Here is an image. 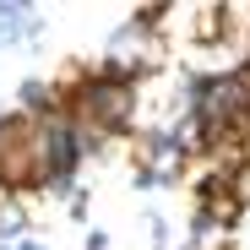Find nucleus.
Here are the masks:
<instances>
[{"mask_svg": "<svg viewBox=\"0 0 250 250\" xmlns=\"http://www.w3.org/2000/svg\"><path fill=\"white\" fill-rule=\"evenodd\" d=\"M131 114H136V87H131V82L93 76V82H82V87H76V125H82L87 136L120 131ZM82 131H76V136H82Z\"/></svg>", "mask_w": 250, "mask_h": 250, "instance_id": "obj_1", "label": "nucleus"}, {"mask_svg": "<svg viewBox=\"0 0 250 250\" xmlns=\"http://www.w3.org/2000/svg\"><path fill=\"white\" fill-rule=\"evenodd\" d=\"M38 27L44 22H38L27 6H0V44H6V38H33Z\"/></svg>", "mask_w": 250, "mask_h": 250, "instance_id": "obj_2", "label": "nucleus"}, {"mask_svg": "<svg viewBox=\"0 0 250 250\" xmlns=\"http://www.w3.org/2000/svg\"><path fill=\"white\" fill-rule=\"evenodd\" d=\"M22 229H27V218H22V207L0 190V239H22Z\"/></svg>", "mask_w": 250, "mask_h": 250, "instance_id": "obj_3", "label": "nucleus"}, {"mask_svg": "<svg viewBox=\"0 0 250 250\" xmlns=\"http://www.w3.org/2000/svg\"><path fill=\"white\" fill-rule=\"evenodd\" d=\"M17 250H44V245H38V239H17Z\"/></svg>", "mask_w": 250, "mask_h": 250, "instance_id": "obj_4", "label": "nucleus"}]
</instances>
